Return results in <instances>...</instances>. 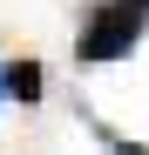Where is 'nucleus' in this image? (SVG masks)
Returning a JSON list of instances; mask_svg holds the SVG:
<instances>
[{
  "instance_id": "1",
  "label": "nucleus",
  "mask_w": 149,
  "mask_h": 155,
  "mask_svg": "<svg viewBox=\"0 0 149 155\" xmlns=\"http://www.w3.org/2000/svg\"><path fill=\"white\" fill-rule=\"evenodd\" d=\"M136 34H142V7L122 0V7H102V14L81 27V47H74V54H81V61H115V54L136 47Z\"/></svg>"
},
{
  "instance_id": "2",
  "label": "nucleus",
  "mask_w": 149,
  "mask_h": 155,
  "mask_svg": "<svg viewBox=\"0 0 149 155\" xmlns=\"http://www.w3.org/2000/svg\"><path fill=\"white\" fill-rule=\"evenodd\" d=\"M7 94L14 101H41V68L34 61H7Z\"/></svg>"
},
{
  "instance_id": "3",
  "label": "nucleus",
  "mask_w": 149,
  "mask_h": 155,
  "mask_svg": "<svg viewBox=\"0 0 149 155\" xmlns=\"http://www.w3.org/2000/svg\"><path fill=\"white\" fill-rule=\"evenodd\" d=\"M0 88H7V61H0Z\"/></svg>"
},
{
  "instance_id": "4",
  "label": "nucleus",
  "mask_w": 149,
  "mask_h": 155,
  "mask_svg": "<svg viewBox=\"0 0 149 155\" xmlns=\"http://www.w3.org/2000/svg\"><path fill=\"white\" fill-rule=\"evenodd\" d=\"M129 7H149V0H129Z\"/></svg>"
}]
</instances>
